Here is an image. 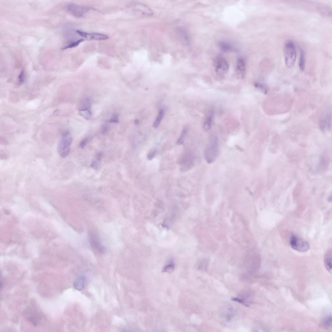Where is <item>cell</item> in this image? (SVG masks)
Segmentation results:
<instances>
[{"mask_svg": "<svg viewBox=\"0 0 332 332\" xmlns=\"http://www.w3.org/2000/svg\"><path fill=\"white\" fill-rule=\"evenodd\" d=\"M219 139L216 136H213L204 152V156L207 162L210 164L216 159L219 150Z\"/></svg>", "mask_w": 332, "mask_h": 332, "instance_id": "1", "label": "cell"}, {"mask_svg": "<svg viewBox=\"0 0 332 332\" xmlns=\"http://www.w3.org/2000/svg\"><path fill=\"white\" fill-rule=\"evenodd\" d=\"M157 149L153 148L150 150L147 155V158L149 160H151L155 156L157 153Z\"/></svg>", "mask_w": 332, "mask_h": 332, "instance_id": "24", "label": "cell"}, {"mask_svg": "<svg viewBox=\"0 0 332 332\" xmlns=\"http://www.w3.org/2000/svg\"><path fill=\"white\" fill-rule=\"evenodd\" d=\"M219 47L223 52H229L233 50V46L229 43L225 41H221L219 43Z\"/></svg>", "mask_w": 332, "mask_h": 332, "instance_id": "17", "label": "cell"}, {"mask_svg": "<svg viewBox=\"0 0 332 332\" xmlns=\"http://www.w3.org/2000/svg\"><path fill=\"white\" fill-rule=\"evenodd\" d=\"M91 167L93 169L95 170H97L98 168L99 164L96 161H93L91 164Z\"/></svg>", "mask_w": 332, "mask_h": 332, "instance_id": "29", "label": "cell"}, {"mask_svg": "<svg viewBox=\"0 0 332 332\" xmlns=\"http://www.w3.org/2000/svg\"><path fill=\"white\" fill-rule=\"evenodd\" d=\"M139 123V121H138V120H135V124H138V123Z\"/></svg>", "mask_w": 332, "mask_h": 332, "instance_id": "33", "label": "cell"}, {"mask_svg": "<svg viewBox=\"0 0 332 332\" xmlns=\"http://www.w3.org/2000/svg\"><path fill=\"white\" fill-rule=\"evenodd\" d=\"M79 113L81 116L86 119V120H89L91 118L92 116L91 112L89 109H81L80 110Z\"/></svg>", "mask_w": 332, "mask_h": 332, "instance_id": "20", "label": "cell"}, {"mask_svg": "<svg viewBox=\"0 0 332 332\" xmlns=\"http://www.w3.org/2000/svg\"><path fill=\"white\" fill-rule=\"evenodd\" d=\"M254 86L259 91L263 93L265 95H266L268 92V89L267 86L263 83L261 82H255L254 84Z\"/></svg>", "mask_w": 332, "mask_h": 332, "instance_id": "19", "label": "cell"}, {"mask_svg": "<svg viewBox=\"0 0 332 332\" xmlns=\"http://www.w3.org/2000/svg\"><path fill=\"white\" fill-rule=\"evenodd\" d=\"M67 9L70 13L77 17H82L89 10L88 8L74 4H70L67 5Z\"/></svg>", "mask_w": 332, "mask_h": 332, "instance_id": "8", "label": "cell"}, {"mask_svg": "<svg viewBox=\"0 0 332 332\" xmlns=\"http://www.w3.org/2000/svg\"><path fill=\"white\" fill-rule=\"evenodd\" d=\"M331 115L329 113H326L321 119L319 124V128L321 131H325L329 129L331 127Z\"/></svg>", "mask_w": 332, "mask_h": 332, "instance_id": "12", "label": "cell"}, {"mask_svg": "<svg viewBox=\"0 0 332 332\" xmlns=\"http://www.w3.org/2000/svg\"><path fill=\"white\" fill-rule=\"evenodd\" d=\"M84 41V40L83 39H81L78 40L74 42H73L71 43L68 45L64 47V48L62 49V50H66L67 49L75 48L76 47L78 46L80 43L83 42Z\"/></svg>", "mask_w": 332, "mask_h": 332, "instance_id": "22", "label": "cell"}, {"mask_svg": "<svg viewBox=\"0 0 332 332\" xmlns=\"http://www.w3.org/2000/svg\"><path fill=\"white\" fill-rule=\"evenodd\" d=\"M324 324L327 328H330L332 327V316L331 315H329L327 316L325 318Z\"/></svg>", "mask_w": 332, "mask_h": 332, "instance_id": "25", "label": "cell"}, {"mask_svg": "<svg viewBox=\"0 0 332 332\" xmlns=\"http://www.w3.org/2000/svg\"><path fill=\"white\" fill-rule=\"evenodd\" d=\"M89 239L90 244L93 250L100 254L105 252V247L102 245L97 235L94 233H90Z\"/></svg>", "mask_w": 332, "mask_h": 332, "instance_id": "7", "label": "cell"}, {"mask_svg": "<svg viewBox=\"0 0 332 332\" xmlns=\"http://www.w3.org/2000/svg\"><path fill=\"white\" fill-rule=\"evenodd\" d=\"M76 32L81 37L88 40H103L108 38L105 34L98 33H88L80 30H77Z\"/></svg>", "mask_w": 332, "mask_h": 332, "instance_id": "9", "label": "cell"}, {"mask_svg": "<svg viewBox=\"0 0 332 332\" xmlns=\"http://www.w3.org/2000/svg\"><path fill=\"white\" fill-rule=\"evenodd\" d=\"M183 170H187L192 168L194 165L193 158L189 153H186L179 161Z\"/></svg>", "mask_w": 332, "mask_h": 332, "instance_id": "10", "label": "cell"}, {"mask_svg": "<svg viewBox=\"0 0 332 332\" xmlns=\"http://www.w3.org/2000/svg\"><path fill=\"white\" fill-rule=\"evenodd\" d=\"M246 72L245 62L243 58H240L237 61L236 67V73L238 78L242 79Z\"/></svg>", "mask_w": 332, "mask_h": 332, "instance_id": "11", "label": "cell"}, {"mask_svg": "<svg viewBox=\"0 0 332 332\" xmlns=\"http://www.w3.org/2000/svg\"><path fill=\"white\" fill-rule=\"evenodd\" d=\"M290 244L294 250L300 252L307 251L309 248V244L307 241L294 235L290 237Z\"/></svg>", "mask_w": 332, "mask_h": 332, "instance_id": "5", "label": "cell"}, {"mask_svg": "<svg viewBox=\"0 0 332 332\" xmlns=\"http://www.w3.org/2000/svg\"><path fill=\"white\" fill-rule=\"evenodd\" d=\"M187 133V130L186 128H185L182 132L180 136L176 142L177 144L180 145L184 143Z\"/></svg>", "mask_w": 332, "mask_h": 332, "instance_id": "23", "label": "cell"}, {"mask_svg": "<svg viewBox=\"0 0 332 332\" xmlns=\"http://www.w3.org/2000/svg\"><path fill=\"white\" fill-rule=\"evenodd\" d=\"M26 318L34 326H37L42 319V315L39 311L34 305L28 306L25 310Z\"/></svg>", "mask_w": 332, "mask_h": 332, "instance_id": "4", "label": "cell"}, {"mask_svg": "<svg viewBox=\"0 0 332 332\" xmlns=\"http://www.w3.org/2000/svg\"><path fill=\"white\" fill-rule=\"evenodd\" d=\"M331 262L332 251L331 250H330L325 254L324 258V262L326 269L331 274L332 272Z\"/></svg>", "mask_w": 332, "mask_h": 332, "instance_id": "14", "label": "cell"}, {"mask_svg": "<svg viewBox=\"0 0 332 332\" xmlns=\"http://www.w3.org/2000/svg\"><path fill=\"white\" fill-rule=\"evenodd\" d=\"M85 282V278L84 276H80L78 277L74 283V288L79 291H81L84 288Z\"/></svg>", "mask_w": 332, "mask_h": 332, "instance_id": "15", "label": "cell"}, {"mask_svg": "<svg viewBox=\"0 0 332 332\" xmlns=\"http://www.w3.org/2000/svg\"><path fill=\"white\" fill-rule=\"evenodd\" d=\"M88 141V140L87 139H85L82 140L80 144V147L81 148H84L87 144Z\"/></svg>", "mask_w": 332, "mask_h": 332, "instance_id": "30", "label": "cell"}, {"mask_svg": "<svg viewBox=\"0 0 332 332\" xmlns=\"http://www.w3.org/2000/svg\"><path fill=\"white\" fill-rule=\"evenodd\" d=\"M305 58L304 50L301 49L300 51L299 66L301 71L303 72L305 68Z\"/></svg>", "mask_w": 332, "mask_h": 332, "instance_id": "16", "label": "cell"}, {"mask_svg": "<svg viewBox=\"0 0 332 332\" xmlns=\"http://www.w3.org/2000/svg\"><path fill=\"white\" fill-rule=\"evenodd\" d=\"M72 142V139L69 131H65L62 133L57 147L58 153L61 157L64 158L68 156L70 153V146Z\"/></svg>", "mask_w": 332, "mask_h": 332, "instance_id": "2", "label": "cell"}, {"mask_svg": "<svg viewBox=\"0 0 332 332\" xmlns=\"http://www.w3.org/2000/svg\"><path fill=\"white\" fill-rule=\"evenodd\" d=\"M212 122V114H210L207 117L204 125V130L208 131L211 129Z\"/></svg>", "mask_w": 332, "mask_h": 332, "instance_id": "18", "label": "cell"}, {"mask_svg": "<svg viewBox=\"0 0 332 332\" xmlns=\"http://www.w3.org/2000/svg\"><path fill=\"white\" fill-rule=\"evenodd\" d=\"M25 73L24 70H22L20 71L18 77V81L20 84H22L24 81Z\"/></svg>", "mask_w": 332, "mask_h": 332, "instance_id": "27", "label": "cell"}, {"mask_svg": "<svg viewBox=\"0 0 332 332\" xmlns=\"http://www.w3.org/2000/svg\"><path fill=\"white\" fill-rule=\"evenodd\" d=\"M284 58L285 64L288 67H291L294 64L297 58V53L294 42L289 41L285 44L284 49Z\"/></svg>", "mask_w": 332, "mask_h": 332, "instance_id": "3", "label": "cell"}, {"mask_svg": "<svg viewBox=\"0 0 332 332\" xmlns=\"http://www.w3.org/2000/svg\"><path fill=\"white\" fill-rule=\"evenodd\" d=\"M250 295L248 293H243L238 297L233 298L232 300L249 307L251 303Z\"/></svg>", "mask_w": 332, "mask_h": 332, "instance_id": "13", "label": "cell"}, {"mask_svg": "<svg viewBox=\"0 0 332 332\" xmlns=\"http://www.w3.org/2000/svg\"><path fill=\"white\" fill-rule=\"evenodd\" d=\"M175 265L174 264H170L166 266L163 269V272H171L174 271Z\"/></svg>", "mask_w": 332, "mask_h": 332, "instance_id": "26", "label": "cell"}, {"mask_svg": "<svg viewBox=\"0 0 332 332\" xmlns=\"http://www.w3.org/2000/svg\"><path fill=\"white\" fill-rule=\"evenodd\" d=\"M118 118L117 115L116 114H114L112 117L110 119V122L112 123H118Z\"/></svg>", "mask_w": 332, "mask_h": 332, "instance_id": "28", "label": "cell"}, {"mask_svg": "<svg viewBox=\"0 0 332 332\" xmlns=\"http://www.w3.org/2000/svg\"><path fill=\"white\" fill-rule=\"evenodd\" d=\"M103 153L102 152H100L97 153L96 155V158L98 161L100 160L102 157Z\"/></svg>", "mask_w": 332, "mask_h": 332, "instance_id": "32", "label": "cell"}, {"mask_svg": "<svg viewBox=\"0 0 332 332\" xmlns=\"http://www.w3.org/2000/svg\"><path fill=\"white\" fill-rule=\"evenodd\" d=\"M163 110H161L159 111L158 115L154 123L153 126L154 128H157L158 127L162 119L163 118Z\"/></svg>", "mask_w": 332, "mask_h": 332, "instance_id": "21", "label": "cell"}, {"mask_svg": "<svg viewBox=\"0 0 332 332\" xmlns=\"http://www.w3.org/2000/svg\"><path fill=\"white\" fill-rule=\"evenodd\" d=\"M109 128L108 126L106 125H103L101 128V132L102 134L106 133L108 131Z\"/></svg>", "mask_w": 332, "mask_h": 332, "instance_id": "31", "label": "cell"}, {"mask_svg": "<svg viewBox=\"0 0 332 332\" xmlns=\"http://www.w3.org/2000/svg\"><path fill=\"white\" fill-rule=\"evenodd\" d=\"M215 70L216 74L218 75H222L226 74L229 68V65L227 61L221 56L217 57L215 62Z\"/></svg>", "mask_w": 332, "mask_h": 332, "instance_id": "6", "label": "cell"}]
</instances>
